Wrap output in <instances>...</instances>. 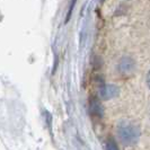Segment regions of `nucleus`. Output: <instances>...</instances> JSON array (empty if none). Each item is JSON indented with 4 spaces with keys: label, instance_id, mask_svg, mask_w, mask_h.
I'll return each instance as SVG.
<instances>
[{
    "label": "nucleus",
    "instance_id": "obj_1",
    "mask_svg": "<svg viewBox=\"0 0 150 150\" xmlns=\"http://www.w3.org/2000/svg\"><path fill=\"white\" fill-rule=\"evenodd\" d=\"M117 134H119L121 141L124 144L132 146L138 142V140L140 138V130L134 124L127 122V121H123L117 127Z\"/></svg>",
    "mask_w": 150,
    "mask_h": 150
},
{
    "label": "nucleus",
    "instance_id": "obj_7",
    "mask_svg": "<svg viewBox=\"0 0 150 150\" xmlns=\"http://www.w3.org/2000/svg\"><path fill=\"white\" fill-rule=\"evenodd\" d=\"M147 85L149 86V88H150V70H149V72H148V75H147Z\"/></svg>",
    "mask_w": 150,
    "mask_h": 150
},
{
    "label": "nucleus",
    "instance_id": "obj_2",
    "mask_svg": "<svg viewBox=\"0 0 150 150\" xmlns=\"http://www.w3.org/2000/svg\"><path fill=\"white\" fill-rule=\"evenodd\" d=\"M135 69V62L132 58L130 57H124L122 58L119 63V70L122 75H131Z\"/></svg>",
    "mask_w": 150,
    "mask_h": 150
},
{
    "label": "nucleus",
    "instance_id": "obj_4",
    "mask_svg": "<svg viewBox=\"0 0 150 150\" xmlns=\"http://www.w3.org/2000/svg\"><path fill=\"white\" fill-rule=\"evenodd\" d=\"M89 111L93 117H97L100 119L103 115V107L100 105V103L98 102L97 98L93 97L89 100Z\"/></svg>",
    "mask_w": 150,
    "mask_h": 150
},
{
    "label": "nucleus",
    "instance_id": "obj_3",
    "mask_svg": "<svg viewBox=\"0 0 150 150\" xmlns=\"http://www.w3.org/2000/svg\"><path fill=\"white\" fill-rule=\"evenodd\" d=\"M119 88L115 85H103L99 89V96L103 99H111V98L117 96Z\"/></svg>",
    "mask_w": 150,
    "mask_h": 150
},
{
    "label": "nucleus",
    "instance_id": "obj_6",
    "mask_svg": "<svg viewBox=\"0 0 150 150\" xmlns=\"http://www.w3.org/2000/svg\"><path fill=\"white\" fill-rule=\"evenodd\" d=\"M76 2H77V0H71V2H70V6L68 8V13H67V17H66V23H68L70 21V17H71V14H72V11H74V8L76 6Z\"/></svg>",
    "mask_w": 150,
    "mask_h": 150
},
{
    "label": "nucleus",
    "instance_id": "obj_5",
    "mask_svg": "<svg viewBox=\"0 0 150 150\" xmlns=\"http://www.w3.org/2000/svg\"><path fill=\"white\" fill-rule=\"evenodd\" d=\"M106 150H119L117 144L114 141V139L110 138V139L106 141Z\"/></svg>",
    "mask_w": 150,
    "mask_h": 150
}]
</instances>
